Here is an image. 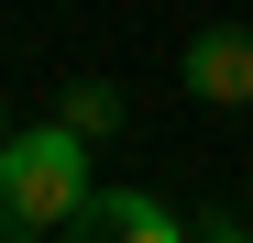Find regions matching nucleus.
Masks as SVG:
<instances>
[{
  "mask_svg": "<svg viewBox=\"0 0 253 243\" xmlns=\"http://www.w3.org/2000/svg\"><path fill=\"white\" fill-rule=\"evenodd\" d=\"M88 133L77 122H33V133H0V210L22 232H66V210L88 199Z\"/></svg>",
  "mask_w": 253,
  "mask_h": 243,
  "instance_id": "1",
  "label": "nucleus"
},
{
  "mask_svg": "<svg viewBox=\"0 0 253 243\" xmlns=\"http://www.w3.org/2000/svg\"><path fill=\"white\" fill-rule=\"evenodd\" d=\"M176 77H187V100L242 111V100H253V22H209V33H187Z\"/></svg>",
  "mask_w": 253,
  "mask_h": 243,
  "instance_id": "2",
  "label": "nucleus"
},
{
  "mask_svg": "<svg viewBox=\"0 0 253 243\" xmlns=\"http://www.w3.org/2000/svg\"><path fill=\"white\" fill-rule=\"evenodd\" d=\"M66 243H176V210L143 188H88L66 210Z\"/></svg>",
  "mask_w": 253,
  "mask_h": 243,
  "instance_id": "3",
  "label": "nucleus"
},
{
  "mask_svg": "<svg viewBox=\"0 0 253 243\" xmlns=\"http://www.w3.org/2000/svg\"><path fill=\"white\" fill-rule=\"evenodd\" d=\"M55 122H77V133H121V89H110V77H66V89H55Z\"/></svg>",
  "mask_w": 253,
  "mask_h": 243,
  "instance_id": "4",
  "label": "nucleus"
}]
</instances>
